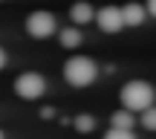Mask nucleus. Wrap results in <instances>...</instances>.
<instances>
[{
    "mask_svg": "<svg viewBox=\"0 0 156 139\" xmlns=\"http://www.w3.org/2000/svg\"><path fill=\"white\" fill-rule=\"evenodd\" d=\"M0 139H6V136H3V130H0Z\"/></svg>",
    "mask_w": 156,
    "mask_h": 139,
    "instance_id": "2eb2a0df",
    "label": "nucleus"
},
{
    "mask_svg": "<svg viewBox=\"0 0 156 139\" xmlns=\"http://www.w3.org/2000/svg\"><path fill=\"white\" fill-rule=\"evenodd\" d=\"M122 104L127 107V110H147V107L153 104V90H151V84H145V81H130V84H124V90H122Z\"/></svg>",
    "mask_w": 156,
    "mask_h": 139,
    "instance_id": "f03ea898",
    "label": "nucleus"
},
{
    "mask_svg": "<svg viewBox=\"0 0 156 139\" xmlns=\"http://www.w3.org/2000/svg\"><path fill=\"white\" fill-rule=\"evenodd\" d=\"M133 122H136V119L130 116L127 110H119V113H113V128H119V130H130V128H133Z\"/></svg>",
    "mask_w": 156,
    "mask_h": 139,
    "instance_id": "6e6552de",
    "label": "nucleus"
},
{
    "mask_svg": "<svg viewBox=\"0 0 156 139\" xmlns=\"http://www.w3.org/2000/svg\"><path fill=\"white\" fill-rule=\"evenodd\" d=\"M75 128L87 134V130H93V128H95V122H93V116H87V113H81V116L75 119Z\"/></svg>",
    "mask_w": 156,
    "mask_h": 139,
    "instance_id": "9d476101",
    "label": "nucleus"
},
{
    "mask_svg": "<svg viewBox=\"0 0 156 139\" xmlns=\"http://www.w3.org/2000/svg\"><path fill=\"white\" fill-rule=\"evenodd\" d=\"M3 67H6V49L0 46V70H3Z\"/></svg>",
    "mask_w": 156,
    "mask_h": 139,
    "instance_id": "ddd939ff",
    "label": "nucleus"
},
{
    "mask_svg": "<svg viewBox=\"0 0 156 139\" xmlns=\"http://www.w3.org/2000/svg\"><path fill=\"white\" fill-rule=\"evenodd\" d=\"M147 9H151V15H156V0H147Z\"/></svg>",
    "mask_w": 156,
    "mask_h": 139,
    "instance_id": "4468645a",
    "label": "nucleus"
},
{
    "mask_svg": "<svg viewBox=\"0 0 156 139\" xmlns=\"http://www.w3.org/2000/svg\"><path fill=\"white\" fill-rule=\"evenodd\" d=\"M104 139H136V136L130 134V130H119V128H110Z\"/></svg>",
    "mask_w": 156,
    "mask_h": 139,
    "instance_id": "f8f14e48",
    "label": "nucleus"
},
{
    "mask_svg": "<svg viewBox=\"0 0 156 139\" xmlns=\"http://www.w3.org/2000/svg\"><path fill=\"white\" fill-rule=\"evenodd\" d=\"M69 17H73V23H90L95 17V12H93L90 3H75L73 9H69Z\"/></svg>",
    "mask_w": 156,
    "mask_h": 139,
    "instance_id": "423d86ee",
    "label": "nucleus"
},
{
    "mask_svg": "<svg viewBox=\"0 0 156 139\" xmlns=\"http://www.w3.org/2000/svg\"><path fill=\"white\" fill-rule=\"evenodd\" d=\"M142 125H145L147 130H156V107H147L145 116H142Z\"/></svg>",
    "mask_w": 156,
    "mask_h": 139,
    "instance_id": "9b49d317",
    "label": "nucleus"
},
{
    "mask_svg": "<svg viewBox=\"0 0 156 139\" xmlns=\"http://www.w3.org/2000/svg\"><path fill=\"white\" fill-rule=\"evenodd\" d=\"M95 20H98V26L104 29V32H119V29L124 26L122 9H116V6H104V9L95 15Z\"/></svg>",
    "mask_w": 156,
    "mask_h": 139,
    "instance_id": "39448f33",
    "label": "nucleus"
},
{
    "mask_svg": "<svg viewBox=\"0 0 156 139\" xmlns=\"http://www.w3.org/2000/svg\"><path fill=\"white\" fill-rule=\"evenodd\" d=\"M61 44L67 46V49L78 46V44H81V32H78V29H64V32H61Z\"/></svg>",
    "mask_w": 156,
    "mask_h": 139,
    "instance_id": "1a4fd4ad",
    "label": "nucleus"
},
{
    "mask_svg": "<svg viewBox=\"0 0 156 139\" xmlns=\"http://www.w3.org/2000/svg\"><path fill=\"white\" fill-rule=\"evenodd\" d=\"M44 90H46V81H44V75H38V72H23V75H17V81H15V93L20 96V99H38Z\"/></svg>",
    "mask_w": 156,
    "mask_h": 139,
    "instance_id": "7ed1b4c3",
    "label": "nucleus"
},
{
    "mask_svg": "<svg viewBox=\"0 0 156 139\" xmlns=\"http://www.w3.org/2000/svg\"><path fill=\"white\" fill-rule=\"evenodd\" d=\"M122 17H124V26H139V23L145 20V9L136 6V3H130V6L122 9Z\"/></svg>",
    "mask_w": 156,
    "mask_h": 139,
    "instance_id": "0eeeda50",
    "label": "nucleus"
},
{
    "mask_svg": "<svg viewBox=\"0 0 156 139\" xmlns=\"http://www.w3.org/2000/svg\"><path fill=\"white\" fill-rule=\"evenodd\" d=\"M95 64H93V58H87V55H75V58H69L67 64H64V78H67L73 87H87L90 81L95 78Z\"/></svg>",
    "mask_w": 156,
    "mask_h": 139,
    "instance_id": "f257e3e1",
    "label": "nucleus"
},
{
    "mask_svg": "<svg viewBox=\"0 0 156 139\" xmlns=\"http://www.w3.org/2000/svg\"><path fill=\"white\" fill-rule=\"evenodd\" d=\"M26 32L32 35V38H49V35L55 32V17H52L49 12H32V15L26 17Z\"/></svg>",
    "mask_w": 156,
    "mask_h": 139,
    "instance_id": "20e7f679",
    "label": "nucleus"
}]
</instances>
